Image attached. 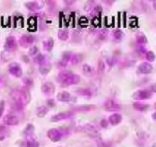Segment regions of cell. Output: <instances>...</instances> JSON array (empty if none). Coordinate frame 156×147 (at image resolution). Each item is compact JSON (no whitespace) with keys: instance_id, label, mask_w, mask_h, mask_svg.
I'll return each mask as SVG.
<instances>
[{"instance_id":"5bb4252c","label":"cell","mask_w":156,"mask_h":147,"mask_svg":"<svg viewBox=\"0 0 156 147\" xmlns=\"http://www.w3.org/2000/svg\"><path fill=\"white\" fill-rule=\"evenodd\" d=\"M51 69V65H50V62L48 61H44V62H42L41 64H40V67H39V71L41 74L45 75L47 73H49V71Z\"/></svg>"},{"instance_id":"7a4b0ae2","label":"cell","mask_w":156,"mask_h":147,"mask_svg":"<svg viewBox=\"0 0 156 147\" xmlns=\"http://www.w3.org/2000/svg\"><path fill=\"white\" fill-rule=\"evenodd\" d=\"M57 80L62 85L68 86L78 84L80 81V77L68 70H63L58 74Z\"/></svg>"},{"instance_id":"b9f144b4","label":"cell","mask_w":156,"mask_h":147,"mask_svg":"<svg viewBox=\"0 0 156 147\" xmlns=\"http://www.w3.org/2000/svg\"><path fill=\"white\" fill-rule=\"evenodd\" d=\"M155 108L156 109V103H155Z\"/></svg>"},{"instance_id":"cb8c5ba5","label":"cell","mask_w":156,"mask_h":147,"mask_svg":"<svg viewBox=\"0 0 156 147\" xmlns=\"http://www.w3.org/2000/svg\"><path fill=\"white\" fill-rule=\"evenodd\" d=\"M76 93L79 95H82V96H91V91L89 89L87 88H80L78 89Z\"/></svg>"},{"instance_id":"d4e9b609","label":"cell","mask_w":156,"mask_h":147,"mask_svg":"<svg viewBox=\"0 0 156 147\" xmlns=\"http://www.w3.org/2000/svg\"><path fill=\"white\" fill-rule=\"evenodd\" d=\"M136 41L139 44H146L147 43V39H146V36L143 34H140V35H137Z\"/></svg>"},{"instance_id":"8d00e7d4","label":"cell","mask_w":156,"mask_h":147,"mask_svg":"<svg viewBox=\"0 0 156 147\" xmlns=\"http://www.w3.org/2000/svg\"><path fill=\"white\" fill-rule=\"evenodd\" d=\"M151 90H152V92H155V93H156V83L151 86Z\"/></svg>"},{"instance_id":"9a60e30c","label":"cell","mask_w":156,"mask_h":147,"mask_svg":"<svg viewBox=\"0 0 156 147\" xmlns=\"http://www.w3.org/2000/svg\"><path fill=\"white\" fill-rule=\"evenodd\" d=\"M139 70L142 74H149L152 70V66L148 62H143L139 65Z\"/></svg>"},{"instance_id":"8992f818","label":"cell","mask_w":156,"mask_h":147,"mask_svg":"<svg viewBox=\"0 0 156 147\" xmlns=\"http://www.w3.org/2000/svg\"><path fill=\"white\" fill-rule=\"evenodd\" d=\"M5 49L7 51H14L17 48V42L15 37L9 36L6 38L5 43L4 45Z\"/></svg>"},{"instance_id":"5b68a950","label":"cell","mask_w":156,"mask_h":147,"mask_svg":"<svg viewBox=\"0 0 156 147\" xmlns=\"http://www.w3.org/2000/svg\"><path fill=\"white\" fill-rule=\"evenodd\" d=\"M104 107L107 111L109 112L119 111L121 109V107L113 100H107L104 104Z\"/></svg>"},{"instance_id":"8fae6325","label":"cell","mask_w":156,"mask_h":147,"mask_svg":"<svg viewBox=\"0 0 156 147\" xmlns=\"http://www.w3.org/2000/svg\"><path fill=\"white\" fill-rule=\"evenodd\" d=\"M34 41V38L30 35H24L20 38V44L22 47H27Z\"/></svg>"},{"instance_id":"f35d334b","label":"cell","mask_w":156,"mask_h":147,"mask_svg":"<svg viewBox=\"0 0 156 147\" xmlns=\"http://www.w3.org/2000/svg\"><path fill=\"white\" fill-rule=\"evenodd\" d=\"M152 117H153L154 119H155V120H156V113H153V114H152Z\"/></svg>"},{"instance_id":"ab89813d","label":"cell","mask_w":156,"mask_h":147,"mask_svg":"<svg viewBox=\"0 0 156 147\" xmlns=\"http://www.w3.org/2000/svg\"><path fill=\"white\" fill-rule=\"evenodd\" d=\"M153 7H154V9H156V1L154 2V3H153Z\"/></svg>"},{"instance_id":"f546056e","label":"cell","mask_w":156,"mask_h":147,"mask_svg":"<svg viewBox=\"0 0 156 147\" xmlns=\"http://www.w3.org/2000/svg\"><path fill=\"white\" fill-rule=\"evenodd\" d=\"M82 70H83V71L85 72V73L88 74V73H91L92 69H91V67H90L89 65H88V64H84L83 67H82Z\"/></svg>"},{"instance_id":"484cf974","label":"cell","mask_w":156,"mask_h":147,"mask_svg":"<svg viewBox=\"0 0 156 147\" xmlns=\"http://www.w3.org/2000/svg\"><path fill=\"white\" fill-rule=\"evenodd\" d=\"M94 106H85V107H76V109H75V110H76V111H89V110H91V109H94Z\"/></svg>"},{"instance_id":"1f68e13d","label":"cell","mask_w":156,"mask_h":147,"mask_svg":"<svg viewBox=\"0 0 156 147\" xmlns=\"http://www.w3.org/2000/svg\"><path fill=\"white\" fill-rule=\"evenodd\" d=\"M6 131H7V128H6L5 126L0 125V136H2V135L3 136V134H4Z\"/></svg>"},{"instance_id":"52a82bcc","label":"cell","mask_w":156,"mask_h":147,"mask_svg":"<svg viewBox=\"0 0 156 147\" xmlns=\"http://www.w3.org/2000/svg\"><path fill=\"white\" fill-rule=\"evenodd\" d=\"M47 136H48L50 140L56 142L60 140L61 137H62V133L57 129H50L47 132Z\"/></svg>"},{"instance_id":"ba28073f","label":"cell","mask_w":156,"mask_h":147,"mask_svg":"<svg viewBox=\"0 0 156 147\" xmlns=\"http://www.w3.org/2000/svg\"><path fill=\"white\" fill-rule=\"evenodd\" d=\"M152 96L151 92L146 90H140L133 94V98L135 100H146Z\"/></svg>"},{"instance_id":"d6a6232c","label":"cell","mask_w":156,"mask_h":147,"mask_svg":"<svg viewBox=\"0 0 156 147\" xmlns=\"http://www.w3.org/2000/svg\"><path fill=\"white\" fill-rule=\"evenodd\" d=\"M105 64H104L103 61H99V64H98V70L99 71H102V70H105Z\"/></svg>"},{"instance_id":"9c48e42d","label":"cell","mask_w":156,"mask_h":147,"mask_svg":"<svg viewBox=\"0 0 156 147\" xmlns=\"http://www.w3.org/2000/svg\"><path fill=\"white\" fill-rule=\"evenodd\" d=\"M73 115V113L72 111H67V112H62V113H57V114L54 115L51 117V121L53 122H57V121L63 120V119H69Z\"/></svg>"},{"instance_id":"ffe728a7","label":"cell","mask_w":156,"mask_h":147,"mask_svg":"<svg viewBox=\"0 0 156 147\" xmlns=\"http://www.w3.org/2000/svg\"><path fill=\"white\" fill-rule=\"evenodd\" d=\"M133 107L136 110H140V111H145L149 108V105L146 104H143V103L135 102L133 104Z\"/></svg>"},{"instance_id":"ac0fdd59","label":"cell","mask_w":156,"mask_h":147,"mask_svg":"<svg viewBox=\"0 0 156 147\" xmlns=\"http://www.w3.org/2000/svg\"><path fill=\"white\" fill-rule=\"evenodd\" d=\"M21 147H39V143L34 139L29 138L27 140L24 141L21 143Z\"/></svg>"},{"instance_id":"44dd1931","label":"cell","mask_w":156,"mask_h":147,"mask_svg":"<svg viewBox=\"0 0 156 147\" xmlns=\"http://www.w3.org/2000/svg\"><path fill=\"white\" fill-rule=\"evenodd\" d=\"M58 38L62 41H66L69 38V32L65 29H60L58 32Z\"/></svg>"},{"instance_id":"603a6c76","label":"cell","mask_w":156,"mask_h":147,"mask_svg":"<svg viewBox=\"0 0 156 147\" xmlns=\"http://www.w3.org/2000/svg\"><path fill=\"white\" fill-rule=\"evenodd\" d=\"M34 131V126L32 124H27L25 130H24V133L26 136L29 137V136H30L31 135H33Z\"/></svg>"},{"instance_id":"2e32d148","label":"cell","mask_w":156,"mask_h":147,"mask_svg":"<svg viewBox=\"0 0 156 147\" xmlns=\"http://www.w3.org/2000/svg\"><path fill=\"white\" fill-rule=\"evenodd\" d=\"M25 6L27 9H29L30 11H34L38 10V9H41L42 6H41V2H28L25 3Z\"/></svg>"},{"instance_id":"6da1fadb","label":"cell","mask_w":156,"mask_h":147,"mask_svg":"<svg viewBox=\"0 0 156 147\" xmlns=\"http://www.w3.org/2000/svg\"><path fill=\"white\" fill-rule=\"evenodd\" d=\"M12 96L15 101V105L18 108L26 105L30 100V94L26 88L15 89L12 92Z\"/></svg>"},{"instance_id":"60d3db41","label":"cell","mask_w":156,"mask_h":147,"mask_svg":"<svg viewBox=\"0 0 156 147\" xmlns=\"http://www.w3.org/2000/svg\"><path fill=\"white\" fill-rule=\"evenodd\" d=\"M152 147H156V142H155V143L153 144V145H152Z\"/></svg>"},{"instance_id":"3957f363","label":"cell","mask_w":156,"mask_h":147,"mask_svg":"<svg viewBox=\"0 0 156 147\" xmlns=\"http://www.w3.org/2000/svg\"><path fill=\"white\" fill-rule=\"evenodd\" d=\"M9 71L12 75L15 77H20L22 75V70L19 64L16 62L11 63L9 65Z\"/></svg>"},{"instance_id":"83f0119b","label":"cell","mask_w":156,"mask_h":147,"mask_svg":"<svg viewBox=\"0 0 156 147\" xmlns=\"http://www.w3.org/2000/svg\"><path fill=\"white\" fill-rule=\"evenodd\" d=\"M146 58L149 61H153L155 59V55L152 51H148L146 53Z\"/></svg>"},{"instance_id":"836d02e7","label":"cell","mask_w":156,"mask_h":147,"mask_svg":"<svg viewBox=\"0 0 156 147\" xmlns=\"http://www.w3.org/2000/svg\"><path fill=\"white\" fill-rule=\"evenodd\" d=\"M108 122L106 120V119H102L101 121V126L102 127H104V128H106L107 126H108Z\"/></svg>"},{"instance_id":"7402d4cb","label":"cell","mask_w":156,"mask_h":147,"mask_svg":"<svg viewBox=\"0 0 156 147\" xmlns=\"http://www.w3.org/2000/svg\"><path fill=\"white\" fill-rule=\"evenodd\" d=\"M53 44H54V43H53V40L51 38H48L47 41H44V44H43V45H44V47L45 50L50 51H51L52 48H53Z\"/></svg>"},{"instance_id":"30bf717a","label":"cell","mask_w":156,"mask_h":147,"mask_svg":"<svg viewBox=\"0 0 156 147\" xmlns=\"http://www.w3.org/2000/svg\"><path fill=\"white\" fill-rule=\"evenodd\" d=\"M41 90L45 95L50 96L52 95L55 91V86L53 83L47 82L44 83L41 87Z\"/></svg>"},{"instance_id":"d6986e66","label":"cell","mask_w":156,"mask_h":147,"mask_svg":"<svg viewBox=\"0 0 156 147\" xmlns=\"http://www.w3.org/2000/svg\"><path fill=\"white\" fill-rule=\"evenodd\" d=\"M48 113V108L45 106H41L37 109V116L38 117H44Z\"/></svg>"},{"instance_id":"277c9868","label":"cell","mask_w":156,"mask_h":147,"mask_svg":"<svg viewBox=\"0 0 156 147\" xmlns=\"http://www.w3.org/2000/svg\"><path fill=\"white\" fill-rule=\"evenodd\" d=\"M83 130L86 132L91 137L94 138V139H100L101 136L99 132L98 131L97 129L91 124H86L83 126Z\"/></svg>"},{"instance_id":"e0dca14e","label":"cell","mask_w":156,"mask_h":147,"mask_svg":"<svg viewBox=\"0 0 156 147\" xmlns=\"http://www.w3.org/2000/svg\"><path fill=\"white\" fill-rule=\"evenodd\" d=\"M122 121V116L119 113H113L109 117V122L112 125H117Z\"/></svg>"},{"instance_id":"4316f807","label":"cell","mask_w":156,"mask_h":147,"mask_svg":"<svg viewBox=\"0 0 156 147\" xmlns=\"http://www.w3.org/2000/svg\"><path fill=\"white\" fill-rule=\"evenodd\" d=\"M114 37L117 41H120V40H121L123 37V32L120 30H116L115 32H114Z\"/></svg>"},{"instance_id":"4dcf8cb0","label":"cell","mask_w":156,"mask_h":147,"mask_svg":"<svg viewBox=\"0 0 156 147\" xmlns=\"http://www.w3.org/2000/svg\"><path fill=\"white\" fill-rule=\"evenodd\" d=\"M4 109H5V101L0 100V117L3 115V113H4Z\"/></svg>"},{"instance_id":"74e56055","label":"cell","mask_w":156,"mask_h":147,"mask_svg":"<svg viewBox=\"0 0 156 147\" xmlns=\"http://www.w3.org/2000/svg\"><path fill=\"white\" fill-rule=\"evenodd\" d=\"M114 61V59H108V64H109L110 65H113V64H114V63H115V61Z\"/></svg>"},{"instance_id":"e575fe53","label":"cell","mask_w":156,"mask_h":147,"mask_svg":"<svg viewBox=\"0 0 156 147\" xmlns=\"http://www.w3.org/2000/svg\"><path fill=\"white\" fill-rule=\"evenodd\" d=\"M47 104H48L49 107H53V106H55V101L53 100V99H50L48 100L47 101Z\"/></svg>"},{"instance_id":"7c38bea8","label":"cell","mask_w":156,"mask_h":147,"mask_svg":"<svg viewBox=\"0 0 156 147\" xmlns=\"http://www.w3.org/2000/svg\"><path fill=\"white\" fill-rule=\"evenodd\" d=\"M18 122H19L18 118L17 116H14V115L8 114L3 118V123L7 126L17 125V124H18Z\"/></svg>"},{"instance_id":"4fadbf2b","label":"cell","mask_w":156,"mask_h":147,"mask_svg":"<svg viewBox=\"0 0 156 147\" xmlns=\"http://www.w3.org/2000/svg\"><path fill=\"white\" fill-rule=\"evenodd\" d=\"M57 99L59 101L61 102H69V101L72 100V96L69 92L67 91H62L60 92L57 94Z\"/></svg>"},{"instance_id":"f1b7e54d","label":"cell","mask_w":156,"mask_h":147,"mask_svg":"<svg viewBox=\"0 0 156 147\" xmlns=\"http://www.w3.org/2000/svg\"><path fill=\"white\" fill-rule=\"evenodd\" d=\"M29 55H37V54L38 53V47H37V46H33L32 47H30V49H29Z\"/></svg>"},{"instance_id":"d590c367","label":"cell","mask_w":156,"mask_h":147,"mask_svg":"<svg viewBox=\"0 0 156 147\" xmlns=\"http://www.w3.org/2000/svg\"><path fill=\"white\" fill-rule=\"evenodd\" d=\"M24 82L27 85H30V84H32V81L30 79H24Z\"/></svg>"}]
</instances>
